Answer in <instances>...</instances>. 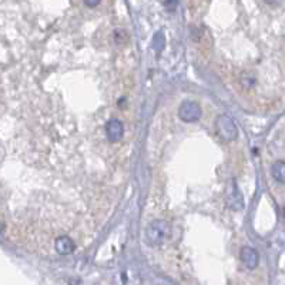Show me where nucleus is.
I'll list each match as a JSON object with an SVG mask.
<instances>
[{
  "mask_svg": "<svg viewBox=\"0 0 285 285\" xmlns=\"http://www.w3.org/2000/svg\"><path fill=\"white\" fill-rule=\"evenodd\" d=\"M153 49L157 53H160L161 50L164 49V35H163V32H157L153 37Z\"/></svg>",
  "mask_w": 285,
  "mask_h": 285,
  "instance_id": "1a4fd4ad",
  "label": "nucleus"
},
{
  "mask_svg": "<svg viewBox=\"0 0 285 285\" xmlns=\"http://www.w3.org/2000/svg\"><path fill=\"white\" fill-rule=\"evenodd\" d=\"M241 262L248 268V269H255L258 267L259 255L258 252L251 247H242L240 251Z\"/></svg>",
  "mask_w": 285,
  "mask_h": 285,
  "instance_id": "423d86ee",
  "label": "nucleus"
},
{
  "mask_svg": "<svg viewBox=\"0 0 285 285\" xmlns=\"http://www.w3.org/2000/svg\"><path fill=\"white\" fill-rule=\"evenodd\" d=\"M215 127L220 138H223L224 141H234L238 137V128L230 116L223 114L218 117L215 121Z\"/></svg>",
  "mask_w": 285,
  "mask_h": 285,
  "instance_id": "f03ea898",
  "label": "nucleus"
},
{
  "mask_svg": "<svg viewBox=\"0 0 285 285\" xmlns=\"http://www.w3.org/2000/svg\"><path fill=\"white\" fill-rule=\"evenodd\" d=\"M86 5L90 6V8H94V6H97L98 2H86Z\"/></svg>",
  "mask_w": 285,
  "mask_h": 285,
  "instance_id": "9d476101",
  "label": "nucleus"
},
{
  "mask_svg": "<svg viewBox=\"0 0 285 285\" xmlns=\"http://www.w3.org/2000/svg\"><path fill=\"white\" fill-rule=\"evenodd\" d=\"M2 231H3V224L0 223V232H2Z\"/></svg>",
  "mask_w": 285,
  "mask_h": 285,
  "instance_id": "9b49d317",
  "label": "nucleus"
},
{
  "mask_svg": "<svg viewBox=\"0 0 285 285\" xmlns=\"http://www.w3.org/2000/svg\"><path fill=\"white\" fill-rule=\"evenodd\" d=\"M54 248L56 251L60 254V255H69L71 254L74 249H76V244H74V241L69 238V237H66V235H63V237H59L56 242H54Z\"/></svg>",
  "mask_w": 285,
  "mask_h": 285,
  "instance_id": "0eeeda50",
  "label": "nucleus"
},
{
  "mask_svg": "<svg viewBox=\"0 0 285 285\" xmlns=\"http://www.w3.org/2000/svg\"><path fill=\"white\" fill-rule=\"evenodd\" d=\"M170 235V224L164 220H154L146 228V242L152 247H159Z\"/></svg>",
  "mask_w": 285,
  "mask_h": 285,
  "instance_id": "f257e3e1",
  "label": "nucleus"
},
{
  "mask_svg": "<svg viewBox=\"0 0 285 285\" xmlns=\"http://www.w3.org/2000/svg\"><path fill=\"white\" fill-rule=\"evenodd\" d=\"M107 140L110 143H118L124 135V125L120 120H110L106 125Z\"/></svg>",
  "mask_w": 285,
  "mask_h": 285,
  "instance_id": "39448f33",
  "label": "nucleus"
},
{
  "mask_svg": "<svg viewBox=\"0 0 285 285\" xmlns=\"http://www.w3.org/2000/svg\"><path fill=\"white\" fill-rule=\"evenodd\" d=\"M203 116V110L196 101H184L178 107V117L184 123H196Z\"/></svg>",
  "mask_w": 285,
  "mask_h": 285,
  "instance_id": "7ed1b4c3",
  "label": "nucleus"
},
{
  "mask_svg": "<svg viewBox=\"0 0 285 285\" xmlns=\"http://www.w3.org/2000/svg\"><path fill=\"white\" fill-rule=\"evenodd\" d=\"M271 173H272V177L275 178L278 183H284L285 181V164L284 161L278 160L275 161L274 164H272V170H271Z\"/></svg>",
  "mask_w": 285,
  "mask_h": 285,
  "instance_id": "6e6552de",
  "label": "nucleus"
},
{
  "mask_svg": "<svg viewBox=\"0 0 285 285\" xmlns=\"http://www.w3.org/2000/svg\"><path fill=\"white\" fill-rule=\"evenodd\" d=\"M227 205L234 211H241L244 208V198H242V194L240 193L235 181H232L230 190L227 193Z\"/></svg>",
  "mask_w": 285,
  "mask_h": 285,
  "instance_id": "20e7f679",
  "label": "nucleus"
}]
</instances>
